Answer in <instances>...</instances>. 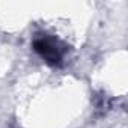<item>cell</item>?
Masks as SVG:
<instances>
[{"mask_svg":"<svg viewBox=\"0 0 128 128\" xmlns=\"http://www.w3.org/2000/svg\"><path fill=\"white\" fill-rule=\"evenodd\" d=\"M33 51L53 68H60L65 63V57L68 53V45L50 33H36L32 39Z\"/></svg>","mask_w":128,"mask_h":128,"instance_id":"cell-1","label":"cell"}]
</instances>
